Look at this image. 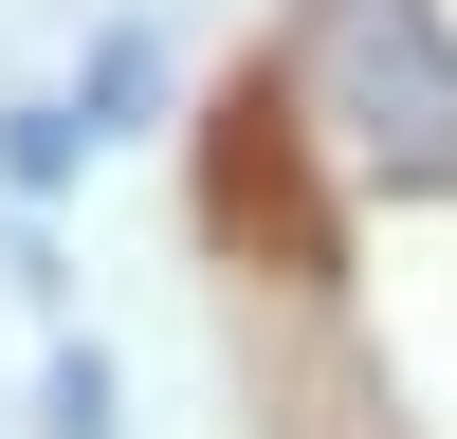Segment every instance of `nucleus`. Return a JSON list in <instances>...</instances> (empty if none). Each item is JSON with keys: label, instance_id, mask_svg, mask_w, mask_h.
I'll list each match as a JSON object with an SVG mask.
<instances>
[{"label": "nucleus", "instance_id": "1", "mask_svg": "<svg viewBox=\"0 0 457 439\" xmlns=\"http://www.w3.org/2000/svg\"><path fill=\"white\" fill-rule=\"evenodd\" d=\"M293 110L329 165L385 202H457V19L439 0H312L293 19Z\"/></svg>", "mask_w": 457, "mask_h": 439}, {"label": "nucleus", "instance_id": "2", "mask_svg": "<svg viewBox=\"0 0 457 439\" xmlns=\"http://www.w3.org/2000/svg\"><path fill=\"white\" fill-rule=\"evenodd\" d=\"M73 146H92V110H19L0 128V183H73Z\"/></svg>", "mask_w": 457, "mask_h": 439}, {"label": "nucleus", "instance_id": "3", "mask_svg": "<svg viewBox=\"0 0 457 439\" xmlns=\"http://www.w3.org/2000/svg\"><path fill=\"white\" fill-rule=\"evenodd\" d=\"M37 421H55V439H110V366H92V348H55V385H37Z\"/></svg>", "mask_w": 457, "mask_h": 439}]
</instances>
